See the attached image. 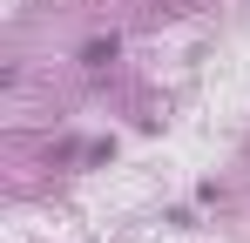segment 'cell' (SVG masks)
<instances>
[{"label":"cell","mask_w":250,"mask_h":243,"mask_svg":"<svg viewBox=\"0 0 250 243\" xmlns=\"http://www.w3.org/2000/svg\"><path fill=\"white\" fill-rule=\"evenodd\" d=\"M108 54H115V34H108V40H88V47H82V61H88V68H102Z\"/></svg>","instance_id":"cell-1"}]
</instances>
